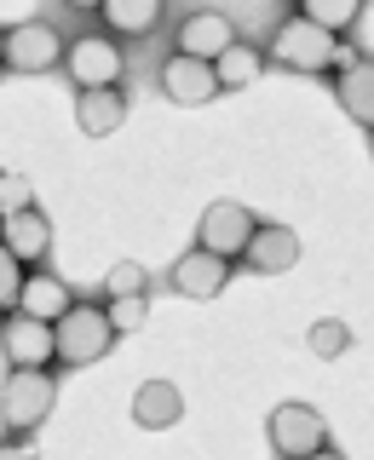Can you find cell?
I'll return each mask as SVG.
<instances>
[{"label": "cell", "mask_w": 374, "mask_h": 460, "mask_svg": "<svg viewBox=\"0 0 374 460\" xmlns=\"http://www.w3.org/2000/svg\"><path fill=\"white\" fill-rule=\"evenodd\" d=\"M29 208H35V184L23 172H0V219H18Z\"/></svg>", "instance_id": "cell-21"}, {"label": "cell", "mask_w": 374, "mask_h": 460, "mask_svg": "<svg viewBox=\"0 0 374 460\" xmlns=\"http://www.w3.org/2000/svg\"><path fill=\"white\" fill-rule=\"evenodd\" d=\"M0 64H6V29H0Z\"/></svg>", "instance_id": "cell-28"}, {"label": "cell", "mask_w": 374, "mask_h": 460, "mask_svg": "<svg viewBox=\"0 0 374 460\" xmlns=\"http://www.w3.org/2000/svg\"><path fill=\"white\" fill-rule=\"evenodd\" d=\"M265 438L277 449V460H311V455L328 449V426L311 402H277L271 420H265Z\"/></svg>", "instance_id": "cell-4"}, {"label": "cell", "mask_w": 374, "mask_h": 460, "mask_svg": "<svg viewBox=\"0 0 374 460\" xmlns=\"http://www.w3.org/2000/svg\"><path fill=\"white\" fill-rule=\"evenodd\" d=\"M52 340H58V363H69V368H93V363H104L110 345H115L110 311H104V305H76V311L64 316V323L52 328Z\"/></svg>", "instance_id": "cell-3"}, {"label": "cell", "mask_w": 374, "mask_h": 460, "mask_svg": "<svg viewBox=\"0 0 374 460\" xmlns=\"http://www.w3.org/2000/svg\"><path fill=\"white\" fill-rule=\"evenodd\" d=\"M369 155H374V138H369Z\"/></svg>", "instance_id": "cell-29"}, {"label": "cell", "mask_w": 374, "mask_h": 460, "mask_svg": "<svg viewBox=\"0 0 374 460\" xmlns=\"http://www.w3.org/2000/svg\"><path fill=\"white\" fill-rule=\"evenodd\" d=\"M0 351H6L12 368H47L58 357V340L47 323H35V316H12L6 328H0Z\"/></svg>", "instance_id": "cell-10"}, {"label": "cell", "mask_w": 374, "mask_h": 460, "mask_svg": "<svg viewBox=\"0 0 374 460\" xmlns=\"http://www.w3.org/2000/svg\"><path fill=\"white\" fill-rule=\"evenodd\" d=\"M254 236H259V219L242 201H213L208 213H201V230H196V248H208L213 259H248L254 248Z\"/></svg>", "instance_id": "cell-6"}, {"label": "cell", "mask_w": 374, "mask_h": 460, "mask_svg": "<svg viewBox=\"0 0 374 460\" xmlns=\"http://www.w3.org/2000/svg\"><path fill=\"white\" fill-rule=\"evenodd\" d=\"M110 328L115 334H133V328H144L150 323V294H133V299H110Z\"/></svg>", "instance_id": "cell-23"}, {"label": "cell", "mask_w": 374, "mask_h": 460, "mask_svg": "<svg viewBox=\"0 0 374 460\" xmlns=\"http://www.w3.org/2000/svg\"><path fill=\"white\" fill-rule=\"evenodd\" d=\"M58 402V385L47 368H12L6 385H0V426H6V438H29V431L47 426Z\"/></svg>", "instance_id": "cell-2"}, {"label": "cell", "mask_w": 374, "mask_h": 460, "mask_svg": "<svg viewBox=\"0 0 374 460\" xmlns=\"http://www.w3.org/2000/svg\"><path fill=\"white\" fill-rule=\"evenodd\" d=\"M334 98H340V110L352 115L357 127H369V138H374V58H357V64L340 69Z\"/></svg>", "instance_id": "cell-15"}, {"label": "cell", "mask_w": 374, "mask_h": 460, "mask_svg": "<svg viewBox=\"0 0 374 460\" xmlns=\"http://www.w3.org/2000/svg\"><path fill=\"white\" fill-rule=\"evenodd\" d=\"M121 121H127V98L115 86H104V93H76V127L86 138H110Z\"/></svg>", "instance_id": "cell-17"}, {"label": "cell", "mask_w": 374, "mask_h": 460, "mask_svg": "<svg viewBox=\"0 0 374 460\" xmlns=\"http://www.w3.org/2000/svg\"><path fill=\"white\" fill-rule=\"evenodd\" d=\"M0 242H6V253L18 259V265H40V259L52 253V219L40 208L18 213V219H0Z\"/></svg>", "instance_id": "cell-13"}, {"label": "cell", "mask_w": 374, "mask_h": 460, "mask_svg": "<svg viewBox=\"0 0 374 460\" xmlns=\"http://www.w3.org/2000/svg\"><path fill=\"white\" fill-rule=\"evenodd\" d=\"M179 414H184V397H179V385H173V380H144L138 392H133V420L144 431H167Z\"/></svg>", "instance_id": "cell-16"}, {"label": "cell", "mask_w": 374, "mask_h": 460, "mask_svg": "<svg viewBox=\"0 0 374 460\" xmlns=\"http://www.w3.org/2000/svg\"><path fill=\"white\" fill-rule=\"evenodd\" d=\"M311 460H345V455L334 449V443H328V449H323V455H311Z\"/></svg>", "instance_id": "cell-27"}, {"label": "cell", "mask_w": 374, "mask_h": 460, "mask_svg": "<svg viewBox=\"0 0 374 460\" xmlns=\"http://www.w3.org/2000/svg\"><path fill=\"white\" fill-rule=\"evenodd\" d=\"M64 47L69 40H58V29L47 18L12 23L6 29V69H18V75H47L52 64H64Z\"/></svg>", "instance_id": "cell-7"}, {"label": "cell", "mask_w": 374, "mask_h": 460, "mask_svg": "<svg viewBox=\"0 0 374 460\" xmlns=\"http://www.w3.org/2000/svg\"><path fill=\"white\" fill-rule=\"evenodd\" d=\"M299 18H311L316 29H328V35L340 40L345 29H357V18H363V0H306Z\"/></svg>", "instance_id": "cell-19"}, {"label": "cell", "mask_w": 374, "mask_h": 460, "mask_svg": "<svg viewBox=\"0 0 374 460\" xmlns=\"http://www.w3.org/2000/svg\"><path fill=\"white\" fill-rule=\"evenodd\" d=\"M69 311H76L69 282L64 277H47V270H29V277H23V294H18V316H35V323L58 328Z\"/></svg>", "instance_id": "cell-12"}, {"label": "cell", "mask_w": 374, "mask_h": 460, "mask_svg": "<svg viewBox=\"0 0 374 460\" xmlns=\"http://www.w3.org/2000/svg\"><path fill=\"white\" fill-rule=\"evenodd\" d=\"M242 265L259 270V277H288V270L299 265V236L288 225H259V236H254V248H248Z\"/></svg>", "instance_id": "cell-14"}, {"label": "cell", "mask_w": 374, "mask_h": 460, "mask_svg": "<svg viewBox=\"0 0 374 460\" xmlns=\"http://www.w3.org/2000/svg\"><path fill=\"white\" fill-rule=\"evenodd\" d=\"M167 277H173V294H184V299H219L225 282L236 277V265H230V259H213L208 248H191V253L173 259Z\"/></svg>", "instance_id": "cell-8"}, {"label": "cell", "mask_w": 374, "mask_h": 460, "mask_svg": "<svg viewBox=\"0 0 374 460\" xmlns=\"http://www.w3.org/2000/svg\"><path fill=\"white\" fill-rule=\"evenodd\" d=\"M0 460H35L29 449H18V443H0Z\"/></svg>", "instance_id": "cell-26"}, {"label": "cell", "mask_w": 374, "mask_h": 460, "mask_svg": "<svg viewBox=\"0 0 374 460\" xmlns=\"http://www.w3.org/2000/svg\"><path fill=\"white\" fill-rule=\"evenodd\" d=\"M64 69H69V81H76V93H104V86L121 81V69H127V52L115 47V35H76L64 47Z\"/></svg>", "instance_id": "cell-5"}, {"label": "cell", "mask_w": 374, "mask_h": 460, "mask_svg": "<svg viewBox=\"0 0 374 460\" xmlns=\"http://www.w3.org/2000/svg\"><path fill=\"white\" fill-rule=\"evenodd\" d=\"M162 93L173 98V104H208V98H219L225 86H219V69H213V64L173 52L162 64Z\"/></svg>", "instance_id": "cell-9"}, {"label": "cell", "mask_w": 374, "mask_h": 460, "mask_svg": "<svg viewBox=\"0 0 374 460\" xmlns=\"http://www.w3.org/2000/svg\"><path fill=\"white\" fill-rule=\"evenodd\" d=\"M230 47H236V29H230L225 12H191V18L179 23V52H184V58L219 64Z\"/></svg>", "instance_id": "cell-11"}, {"label": "cell", "mask_w": 374, "mask_h": 460, "mask_svg": "<svg viewBox=\"0 0 374 460\" xmlns=\"http://www.w3.org/2000/svg\"><path fill=\"white\" fill-rule=\"evenodd\" d=\"M306 345L328 363V357H340L345 345H352V328H345L340 316H323V323H311V340H306Z\"/></svg>", "instance_id": "cell-22"}, {"label": "cell", "mask_w": 374, "mask_h": 460, "mask_svg": "<svg viewBox=\"0 0 374 460\" xmlns=\"http://www.w3.org/2000/svg\"><path fill=\"white\" fill-rule=\"evenodd\" d=\"M271 58H277L282 69H294V75H328L334 64L340 69L357 64V58L345 52L328 29H316L311 18H282L277 35H271Z\"/></svg>", "instance_id": "cell-1"}, {"label": "cell", "mask_w": 374, "mask_h": 460, "mask_svg": "<svg viewBox=\"0 0 374 460\" xmlns=\"http://www.w3.org/2000/svg\"><path fill=\"white\" fill-rule=\"evenodd\" d=\"M23 277H29V270L18 265V259H12L6 253V242H0V316H18V294H23Z\"/></svg>", "instance_id": "cell-25"}, {"label": "cell", "mask_w": 374, "mask_h": 460, "mask_svg": "<svg viewBox=\"0 0 374 460\" xmlns=\"http://www.w3.org/2000/svg\"><path fill=\"white\" fill-rule=\"evenodd\" d=\"M162 0H104L98 6V23H104V35H150L156 23H162Z\"/></svg>", "instance_id": "cell-18"}, {"label": "cell", "mask_w": 374, "mask_h": 460, "mask_svg": "<svg viewBox=\"0 0 374 460\" xmlns=\"http://www.w3.org/2000/svg\"><path fill=\"white\" fill-rule=\"evenodd\" d=\"M213 69H219V86H225V93H236V86H248V81L265 75V58H259V47H242V40H236V47H230Z\"/></svg>", "instance_id": "cell-20"}, {"label": "cell", "mask_w": 374, "mask_h": 460, "mask_svg": "<svg viewBox=\"0 0 374 460\" xmlns=\"http://www.w3.org/2000/svg\"><path fill=\"white\" fill-rule=\"evenodd\" d=\"M104 294H110V299H133V294H144V265H138V259H115L110 277H104Z\"/></svg>", "instance_id": "cell-24"}]
</instances>
